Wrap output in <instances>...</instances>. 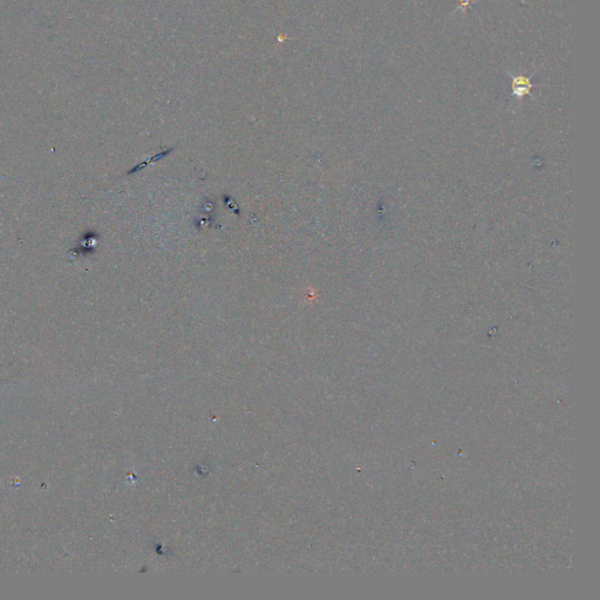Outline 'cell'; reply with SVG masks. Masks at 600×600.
Segmentation results:
<instances>
[{"mask_svg":"<svg viewBox=\"0 0 600 600\" xmlns=\"http://www.w3.org/2000/svg\"><path fill=\"white\" fill-rule=\"evenodd\" d=\"M510 75L512 78V96H515L518 100H522L525 95H531L530 92H531L533 87L531 79L535 75V73L530 76H525L523 74H511V73Z\"/></svg>","mask_w":600,"mask_h":600,"instance_id":"1","label":"cell"},{"mask_svg":"<svg viewBox=\"0 0 600 600\" xmlns=\"http://www.w3.org/2000/svg\"><path fill=\"white\" fill-rule=\"evenodd\" d=\"M470 4H472V0H459L458 11H461L465 13L467 11V9L470 8Z\"/></svg>","mask_w":600,"mask_h":600,"instance_id":"2","label":"cell"}]
</instances>
